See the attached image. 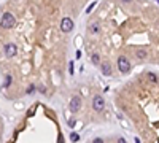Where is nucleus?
<instances>
[{"mask_svg":"<svg viewBox=\"0 0 159 143\" xmlns=\"http://www.w3.org/2000/svg\"><path fill=\"white\" fill-rule=\"evenodd\" d=\"M67 124H69V127H73V126H75V119H69Z\"/></svg>","mask_w":159,"mask_h":143,"instance_id":"14","label":"nucleus"},{"mask_svg":"<svg viewBox=\"0 0 159 143\" xmlns=\"http://www.w3.org/2000/svg\"><path fill=\"white\" fill-rule=\"evenodd\" d=\"M72 140H73V142H76V140H78V135H76V134H72Z\"/></svg>","mask_w":159,"mask_h":143,"instance_id":"16","label":"nucleus"},{"mask_svg":"<svg viewBox=\"0 0 159 143\" xmlns=\"http://www.w3.org/2000/svg\"><path fill=\"white\" fill-rule=\"evenodd\" d=\"M80 108H81V99H80L78 95H75L70 100V111L76 113V111H80Z\"/></svg>","mask_w":159,"mask_h":143,"instance_id":"4","label":"nucleus"},{"mask_svg":"<svg viewBox=\"0 0 159 143\" xmlns=\"http://www.w3.org/2000/svg\"><path fill=\"white\" fill-rule=\"evenodd\" d=\"M135 56H137V59H140V61H143V59H146V56H148V53H146L145 49H137V51H135Z\"/></svg>","mask_w":159,"mask_h":143,"instance_id":"9","label":"nucleus"},{"mask_svg":"<svg viewBox=\"0 0 159 143\" xmlns=\"http://www.w3.org/2000/svg\"><path fill=\"white\" fill-rule=\"evenodd\" d=\"M124 2H131V0H124Z\"/></svg>","mask_w":159,"mask_h":143,"instance_id":"21","label":"nucleus"},{"mask_svg":"<svg viewBox=\"0 0 159 143\" xmlns=\"http://www.w3.org/2000/svg\"><path fill=\"white\" fill-rule=\"evenodd\" d=\"M135 143H140V140H138V138H135Z\"/></svg>","mask_w":159,"mask_h":143,"instance_id":"20","label":"nucleus"},{"mask_svg":"<svg viewBox=\"0 0 159 143\" xmlns=\"http://www.w3.org/2000/svg\"><path fill=\"white\" fill-rule=\"evenodd\" d=\"M156 2H158V5H159V0H156Z\"/></svg>","mask_w":159,"mask_h":143,"instance_id":"22","label":"nucleus"},{"mask_svg":"<svg viewBox=\"0 0 159 143\" xmlns=\"http://www.w3.org/2000/svg\"><path fill=\"white\" fill-rule=\"evenodd\" d=\"M92 143H104V138H99V137H97V138L92 140Z\"/></svg>","mask_w":159,"mask_h":143,"instance_id":"15","label":"nucleus"},{"mask_svg":"<svg viewBox=\"0 0 159 143\" xmlns=\"http://www.w3.org/2000/svg\"><path fill=\"white\" fill-rule=\"evenodd\" d=\"M59 143H64V138H62V135H59Z\"/></svg>","mask_w":159,"mask_h":143,"instance_id":"19","label":"nucleus"},{"mask_svg":"<svg viewBox=\"0 0 159 143\" xmlns=\"http://www.w3.org/2000/svg\"><path fill=\"white\" fill-rule=\"evenodd\" d=\"M118 68H119L121 73H129V70H131V64H129V61L124 56H119V57H118Z\"/></svg>","mask_w":159,"mask_h":143,"instance_id":"2","label":"nucleus"},{"mask_svg":"<svg viewBox=\"0 0 159 143\" xmlns=\"http://www.w3.org/2000/svg\"><path fill=\"white\" fill-rule=\"evenodd\" d=\"M100 68H102V73H104L105 76H110L111 75V65L108 64V62H104V64L100 65Z\"/></svg>","mask_w":159,"mask_h":143,"instance_id":"7","label":"nucleus"},{"mask_svg":"<svg viewBox=\"0 0 159 143\" xmlns=\"http://www.w3.org/2000/svg\"><path fill=\"white\" fill-rule=\"evenodd\" d=\"M69 70H70V73H73V62H70V68H69Z\"/></svg>","mask_w":159,"mask_h":143,"instance_id":"17","label":"nucleus"},{"mask_svg":"<svg viewBox=\"0 0 159 143\" xmlns=\"http://www.w3.org/2000/svg\"><path fill=\"white\" fill-rule=\"evenodd\" d=\"M146 78H148L151 83H158V76H156L154 73H151V72H148V73H146Z\"/></svg>","mask_w":159,"mask_h":143,"instance_id":"10","label":"nucleus"},{"mask_svg":"<svg viewBox=\"0 0 159 143\" xmlns=\"http://www.w3.org/2000/svg\"><path fill=\"white\" fill-rule=\"evenodd\" d=\"M14 24H16V18H14L11 13H5L3 16H2V21H0L2 29H13Z\"/></svg>","mask_w":159,"mask_h":143,"instance_id":"1","label":"nucleus"},{"mask_svg":"<svg viewBox=\"0 0 159 143\" xmlns=\"http://www.w3.org/2000/svg\"><path fill=\"white\" fill-rule=\"evenodd\" d=\"M116 143H126V140H124V138H118Z\"/></svg>","mask_w":159,"mask_h":143,"instance_id":"18","label":"nucleus"},{"mask_svg":"<svg viewBox=\"0 0 159 143\" xmlns=\"http://www.w3.org/2000/svg\"><path fill=\"white\" fill-rule=\"evenodd\" d=\"M3 51L8 57H13V56H16V53H18V46L14 43H7L5 48H3Z\"/></svg>","mask_w":159,"mask_h":143,"instance_id":"5","label":"nucleus"},{"mask_svg":"<svg viewBox=\"0 0 159 143\" xmlns=\"http://www.w3.org/2000/svg\"><path fill=\"white\" fill-rule=\"evenodd\" d=\"M91 62H92L94 65L100 64V57H99V54H92V56H91Z\"/></svg>","mask_w":159,"mask_h":143,"instance_id":"11","label":"nucleus"},{"mask_svg":"<svg viewBox=\"0 0 159 143\" xmlns=\"http://www.w3.org/2000/svg\"><path fill=\"white\" fill-rule=\"evenodd\" d=\"M73 29V21L70 19V18H64L62 19V22H61V30L62 32H70Z\"/></svg>","mask_w":159,"mask_h":143,"instance_id":"6","label":"nucleus"},{"mask_svg":"<svg viewBox=\"0 0 159 143\" xmlns=\"http://www.w3.org/2000/svg\"><path fill=\"white\" fill-rule=\"evenodd\" d=\"M99 30H100V26H99V22H91V24H89V32H91V34H97Z\"/></svg>","mask_w":159,"mask_h":143,"instance_id":"8","label":"nucleus"},{"mask_svg":"<svg viewBox=\"0 0 159 143\" xmlns=\"http://www.w3.org/2000/svg\"><path fill=\"white\" fill-rule=\"evenodd\" d=\"M34 91H35V86H34V84H30V86L27 88V94H32Z\"/></svg>","mask_w":159,"mask_h":143,"instance_id":"13","label":"nucleus"},{"mask_svg":"<svg viewBox=\"0 0 159 143\" xmlns=\"http://www.w3.org/2000/svg\"><path fill=\"white\" fill-rule=\"evenodd\" d=\"M10 84H11V75H7V78H5V83H3V88H8Z\"/></svg>","mask_w":159,"mask_h":143,"instance_id":"12","label":"nucleus"},{"mask_svg":"<svg viewBox=\"0 0 159 143\" xmlns=\"http://www.w3.org/2000/svg\"><path fill=\"white\" fill-rule=\"evenodd\" d=\"M104 107H105L104 97H102V95H96V97L92 99V108L96 110V111H102V110H104Z\"/></svg>","mask_w":159,"mask_h":143,"instance_id":"3","label":"nucleus"}]
</instances>
